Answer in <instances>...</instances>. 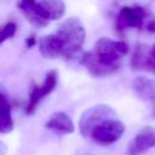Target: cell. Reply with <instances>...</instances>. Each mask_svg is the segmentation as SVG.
<instances>
[{
	"label": "cell",
	"instance_id": "obj_12",
	"mask_svg": "<svg viewBox=\"0 0 155 155\" xmlns=\"http://www.w3.org/2000/svg\"><path fill=\"white\" fill-rule=\"evenodd\" d=\"M13 130L11 116V103L6 94L0 92V133H8Z\"/></svg>",
	"mask_w": 155,
	"mask_h": 155
},
{
	"label": "cell",
	"instance_id": "obj_15",
	"mask_svg": "<svg viewBox=\"0 0 155 155\" xmlns=\"http://www.w3.org/2000/svg\"><path fill=\"white\" fill-rule=\"evenodd\" d=\"M149 54H150V67L151 69H155V44L150 47Z\"/></svg>",
	"mask_w": 155,
	"mask_h": 155
},
{
	"label": "cell",
	"instance_id": "obj_6",
	"mask_svg": "<svg viewBox=\"0 0 155 155\" xmlns=\"http://www.w3.org/2000/svg\"><path fill=\"white\" fill-rule=\"evenodd\" d=\"M57 71L56 70H50L46 73V76L42 81V84L34 86V88L31 90V93L29 96V101L28 104L25 107V113L27 114H31L34 113V110L38 108V105L40 104V102L48 96L57 86Z\"/></svg>",
	"mask_w": 155,
	"mask_h": 155
},
{
	"label": "cell",
	"instance_id": "obj_8",
	"mask_svg": "<svg viewBox=\"0 0 155 155\" xmlns=\"http://www.w3.org/2000/svg\"><path fill=\"white\" fill-rule=\"evenodd\" d=\"M151 148H155V128L145 126L128 143L126 155H142Z\"/></svg>",
	"mask_w": 155,
	"mask_h": 155
},
{
	"label": "cell",
	"instance_id": "obj_3",
	"mask_svg": "<svg viewBox=\"0 0 155 155\" xmlns=\"http://www.w3.org/2000/svg\"><path fill=\"white\" fill-rule=\"evenodd\" d=\"M115 111L107 104H97L86 109L80 117L79 128L82 137H90L92 131L109 119H114Z\"/></svg>",
	"mask_w": 155,
	"mask_h": 155
},
{
	"label": "cell",
	"instance_id": "obj_9",
	"mask_svg": "<svg viewBox=\"0 0 155 155\" xmlns=\"http://www.w3.org/2000/svg\"><path fill=\"white\" fill-rule=\"evenodd\" d=\"M45 126H46V128L51 130L52 132H54L58 136L73 133L75 130V126H74L71 117L68 114H65L64 111L53 113L51 115V117L47 120Z\"/></svg>",
	"mask_w": 155,
	"mask_h": 155
},
{
	"label": "cell",
	"instance_id": "obj_4",
	"mask_svg": "<svg viewBox=\"0 0 155 155\" xmlns=\"http://www.w3.org/2000/svg\"><path fill=\"white\" fill-rule=\"evenodd\" d=\"M124 132H125L124 122L114 117V119H109V120L104 121L103 124H101L99 126H97L92 131L90 137L97 144L108 145V144H113L116 140H119L122 137Z\"/></svg>",
	"mask_w": 155,
	"mask_h": 155
},
{
	"label": "cell",
	"instance_id": "obj_2",
	"mask_svg": "<svg viewBox=\"0 0 155 155\" xmlns=\"http://www.w3.org/2000/svg\"><path fill=\"white\" fill-rule=\"evenodd\" d=\"M128 52V45L125 41H115L109 38H101L94 45V54L98 61L108 68L119 69V61Z\"/></svg>",
	"mask_w": 155,
	"mask_h": 155
},
{
	"label": "cell",
	"instance_id": "obj_10",
	"mask_svg": "<svg viewBox=\"0 0 155 155\" xmlns=\"http://www.w3.org/2000/svg\"><path fill=\"white\" fill-rule=\"evenodd\" d=\"M39 50L45 58H63V44L54 33L44 35L39 39Z\"/></svg>",
	"mask_w": 155,
	"mask_h": 155
},
{
	"label": "cell",
	"instance_id": "obj_14",
	"mask_svg": "<svg viewBox=\"0 0 155 155\" xmlns=\"http://www.w3.org/2000/svg\"><path fill=\"white\" fill-rule=\"evenodd\" d=\"M17 30V25L15 22H7L0 28V44L6 41L7 39L12 38Z\"/></svg>",
	"mask_w": 155,
	"mask_h": 155
},
{
	"label": "cell",
	"instance_id": "obj_11",
	"mask_svg": "<svg viewBox=\"0 0 155 155\" xmlns=\"http://www.w3.org/2000/svg\"><path fill=\"white\" fill-rule=\"evenodd\" d=\"M132 90L139 99L150 102L155 101V80L145 75H138L132 81Z\"/></svg>",
	"mask_w": 155,
	"mask_h": 155
},
{
	"label": "cell",
	"instance_id": "obj_17",
	"mask_svg": "<svg viewBox=\"0 0 155 155\" xmlns=\"http://www.w3.org/2000/svg\"><path fill=\"white\" fill-rule=\"evenodd\" d=\"M154 116H155V108H154Z\"/></svg>",
	"mask_w": 155,
	"mask_h": 155
},
{
	"label": "cell",
	"instance_id": "obj_13",
	"mask_svg": "<svg viewBox=\"0 0 155 155\" xmlns=\"http://www.w3.org/2000/svg\"><path fill=\"white\" fill-rule=\"evenodd\" d=\"M149 51L150 48L148 50V47L142 44H138L134 47L131 58V65L133 67V69H144L145 67H150Z\"/></svg>",
	"mask_w": 155,
	"mask_h": 155
},
{
	"label": "cell",
	"instance_id": "obj_5",
	"mask_svg": "<svg viewBox=\"0 0 155 155\" xmlns=\"http://www.w3.org/2000/svg\"><path fill=\"white\" fill-rule=\"evenodd\" d=\"M17 7L22 11L25 18L38 28H45L51 21V15L45 1L24 0L17 2Z\"/></svg>",
	"mask_w": 155,
	"mask_h": 155
},
{
	"label": "cell",
	"instance_id": "obj_7",
	"mask_svg": "<svg viewBox=\"0 0 155 155\" xmlns=\"http://www.w3.org/2000/svg\"><path fill=\"white\" fill-rule=\"evenodd\" d=\"M145 19V10L142 6H124L120 8L116 17L117 30H124L126 28H142Z\"/></svg>",
	"mask_w": 155,
	"mask_h": 155
},
{
	"label": "cell",
	"instance_id": "obj_1",
	"mask_svg": "<svg viewBox=\"0 0 155 155\" xmlns=\"http://www.w3.org/2000/svg\"><path fill=\"white\" fill-rule=\"evenodd\" d=\"M63 44V58L70 59L82 47L86 39V30L82 22L76 17H70L62 22L54 33Z\"/></svg>",
	"mask_w": 155,
	"mask_h": 155
},
{
	"label": "cell",
	"instance_id": "obj_16",
	"mask_svg": "<svg viewBox=\"0 0 155 155\" xmlns=\"http://www.w3.org/2000/svg\"><path fill=\"white\" fill-rule=\"evenodd\" d=\"M35 44H36V39H35V35H34V34L29 35V36L25 39V45H27L28 48H31Z\"/></svg>",
	"mask_w": 155,
	"mask_h": 155
}]
</instances>
